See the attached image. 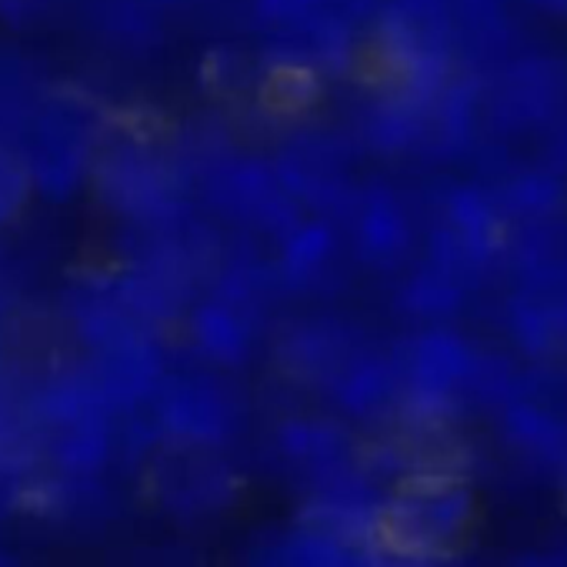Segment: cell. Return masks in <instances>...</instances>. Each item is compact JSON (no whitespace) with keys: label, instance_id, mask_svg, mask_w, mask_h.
I'll return each mask as SVG.
<instances>
[{"label":"cell","instance_id":"cell-1","mask_svg":"<svg viewBox=\"0 0 567 567\" xmlns=\"http://www.w3.org/2000/svg\"><path fill=\"white\" fill-rule=\"evenodd\" d=\"M24 404L38 451H44L61 474L94 477L111 461L117 408L101 394L84 364L44 378Z\"/></svg>","mask_w":567,"mask_h":567},{"label":"cell","instance_id":"cell-2","mask_svg":"<svg viewBox=\"0 0 567 567\" xmlns=\"http://www.w3.org/2000/svg\"><path fill=\"white\" fill-rule=\"evenodd\" d=\"M91 174L104 204L134 227L171 224L184 214L190 187L187 164L137 127H121L111 137H101Z\"/></svg>","mask_w":567,"mask_h":567},{"label":"cell","instance_id":"cell-3","mask_svg":"<svg viewBox=\"0 0 567 567\" xmlns=\"http://www.w3.org/2000/svg\"><path fill=\"white\" fill-rule=\"evenodd\" d=\"M471 517L474 501L464 481L441 471H421L384 501L378 547L408 560H431L461 544Z\"/></svg>","mask_w":567,"mask_h":567},{"label":"cell","instance_id":"cell-4","mask_svg":"<svg viewBox=\"0 0 567 567\" xmlns=\"http://www.w3.org/2000/svg\"><path fill=\"white\" fill-rule=\"evenodd\" d=\"M18 144L31 184L41 194L61 200L91 177L101 124L87 101L74 94H51L34 104L28 124L18 134Z\"/></svg>","mask_w":567,"mask_h":567},{"label":"cell","instance_id":"cell-5","mask_svg":"<svg viewBox=\"0 0 567 567\" xmlns=\"http://www.w3.org/2000/svg\"><path fill=\"white\" fill-rule=\"evenodd\" d=\"M378 54L391 87L434 97L451 68V14L444 0H391L378 14Z\"/></svg>","mask_w":567,"mask_h":567},{"label":"cell","instance_id":"cell-6","mask_svg":"<svg viewBox=\"0 0 567 567\" xmlns=\"http://www.w3.org/2000/svg\"><path fill=\"white\" fill-rule=\"evenodd\" d=\"M197 181L210 207L237 224L284 234L301 217V204L284 187L277 167L267 161L210 154L197 167Z\"/></svg>","mask_w":567,"mask_h":567},{"label":"cell","instance_id":"cell-7","mask_svg":"<svg viewBox=\"0 0 567 567\" xmlns=\"http://www.w3.org/2000/svg\"><path fill=\"white\" fill-rule=\"evenodd\" d=\"M144 404L154 408V427L164 444L220 447L244 424L240 398L207 374L161 378Z\"/></svg>","mask_w":567,"mask_h":567},{"label":"cell","instance_id":"cell-8","mask_svg":"<svg viewBox=\"0 0 567 567\" xmlns=\"http://www.w3.org/2000/svg\"><path fill=\"white\" fill-rule=\"evenodd\" d=\"M474 351L451 331H431L408 344L398 361L401 404L417 424H437L451 414L457 394L474 378Z\"/></svg>","mask_w":567,"mask_h":567},{"label":"cell","instance_id":"cell-9","mask_svg":"<svg viewBox=\"0 0 567 567\" xmlns=\"http://www.w3.org/2000/svg\"><path fill=\"white\" fill-rule=\"evenodd\" d=\"M264 295V277L254 267H230L214 298L194 305L190 311V341L214 364H240L250 354L257 311Z\"/></svg>","mask_w":567,"mask_h":567},{"label":"cell","instance_id":"cell-10","mask_svg":"<svg viewBox=\"0 0 567 567\" xmlns=\"http://www.w3.org/2000/svg\"><path fill=\"white\" fill-rule=\"evenodd\" d=\"M151 487L177 514H207L230 501L234 474L217 457V447L164 444L151 467Z\"/></svg>","mask_w":567,"mask_h":567},{"label":"cell","instance_id":"cell-11","mask_svg":"<svg viewBox=\"0 0 567 567\" xmlns=\"http://www.w3.org/2000/svg\"><path fill=\"white\" fill-rule=\"evenodd\" d=\"M277 174L295 194L301 207L334 210L351 207V181H348V154L328 134H301L277 157Z\"/></svg>","mask_w":567,"mask_h":567},{"label":"cell","instance_id":"cell-12","mask_svg":"<svg viewBox=\"0 0 567 567\" xmlns=\"http://www.w3.org/2000/svg\"><path fill=\"white\" fill-rule=\"evenodd\" d=\"M84 371L117 411L144 404L164 378L161 348L151 331L91 348Z\"/></svg>","mask_w":567,"mask_h":567},{"label":"cell","instance_id":"cell-13","mask_svg":"<svg viewBox=\"0 0 567 567\" xmlns=\"http://www.w3.org/2000/svg\"><path fill=\"white\" fill-rule=\"evenodd\" d=\"M501 200L474 190V187H461L447 197V224L437 234V250L434 257L467 270L474 264H484L504 237V217H501Z\"/></svg>","mask_w":567,"mask_h":567},{"label":"cell","instance_id":"cell-14","mask_svg":"<svg viewBox=\"0 0 567 567\" xmlns=\"http://www.w3.org/2000/svg\"><path fill=\"white\" fill-rule=\"evenodd\" d=\"M277 447L311 484L334 477L358 464L351 437L338 424L318 421V417L288 421L277 431Z\"/></svg>","mask_w":567,"mask_h":567},{"label":"cell","instance_id":"cell-15","mask_svg":"<svg viewBox=\"0 0 567 567\" xmlns=\"http://www.w3.org/2000/svg\"><path fill=\"white\" fill-rule=\"evenodd\" d=\"M351 331L331 321H308L298 324L280 344V361L295 378L308 384H324L358 354Z\"/></svg>","mask_w":567,"mask_h":567},{"label":"cell","instance_id":"cell-16","mask_svg":"<svg viewBox=\"0 0 567 567\" xmlns=\"http://www.w3.org/2000/svg\"><path fill=\"white\" fill-rule=\"evenodd\" d=\"M331 398L338 401L341 411L354 417H374L388 411L394 401H401V371L398 361L358 351L331 381H328Z\"/></svg>","mask_w":567,"mask_h":567},{"label":"cell","instance_id":"cell-17","mask_svg":"<svg viewBox=\"0 0 567 567\" xmlns=\"http://www.w3.org/2000/svg\"><path fill=\"white\" fill-rule=\"evenodd\" d=\"M354 214V240L364 260L394 264L411 240V224L401 200L388 190H368L351 200Z\"/></svg>","mask_w":567,"mask_h":567},{"label":"cell","instance_id":"cell-18","mask_svg":"<svg viewBox=\"0 0 567 567\" xmlns=\"http://www.w3.org/2000/svg\"><path fill=\"white\" fill-rule=\"evenodd\" d=\"M338 250V237L324 220H295L280 234V277L311 280L318 277Z\"/></svg>","mask_w":567,"mask_h":567},{"label":"cell","instance_id":"cell-19","mask_svg":"<svg viewBox=\"0 0 567 567\" xmlns=\"http://www.w3.org/2000/svg\"><path fill=\"white\" fill-rule=\"evenodd\" d=\"M270 560L274 564L324 567V564H351V560H361V554L351 544H344L341 537H334L331 530L305 520L298 530H291V534H284L280 540H274Z\"/></svg>","mask_w":567,"mask_h":567},{"label":"cell","instance_id":"cell-20","mask_svg":"<svg viewBox=\"0 0 567 567\" xmlns=\"http://www.w3.org/2000/svg\"><path fill=\"white\" fill-rule=\"evenodd\" d=\"M457 301H461V270L437 257L427 267H421L404 288L408 311L421 318H444L457 308Z\"/></svg>","mask_w":567,"mask_h":567},{"label":"cell","instance_id":"cell-21","mask_svg":"<svg viewBox=\"0 0 567 567\" xmlns=\"http://www.w3.org/2000/svg\"><path fill=\"white\" fill-rule=\"evenodd\" d=\"M34 104L38 97H34L31 71L14 58L0 54V144H8V137L21 134Z\"/></svg>","mask_w":567,"mask_h":567},{"label":"cell","instance_id":"cell-22","mask_svg":"<svg viewBox=\"0 0 567 567\" xmlns=\"http://www.w3.org/2000/svg\"><path fill=\"white\" fill-rule=\"evenodd\" d=\"M507 431L517 444H524L527 451L540 457H550V461L567 457V431L537 408H514L507 417Z\"/></svg>","mask_w":567,"mask_h":567},{"label":"cell","instance_id":"cell-23","mask_svg":"<svg viewBox=\"0 0 567 567\" xmlns=\"http://www.w3.org/2000/svg\"><path fill=\"white\" fill-rule=\"evenodd\" d=\"M34 184L18 147L0 144V227H8L28 204Z\"/></svg>","mask_w":567,"mask_h":567},{"label":"cell","instance_id":"cell-24","mask_svg":"<svg viewBox=\"0 0 567 567\" xmlns=\"http://www.w3.org/2000/svg\"><path fill=\"white\" fill-rule=\"evenodd\" d=\"M560 197V184L544 177V174H527L520 181H514L501 200V207H514L520 214H544L557 204Z\"/></svg>","mask_w":567,"mask_h":567},{"label":"cell","instance_id":"cell-25","mask_svg":"<svg viewBox=\"0 0 567 567\" xmlns=\"http://www.w3.org/2000/svg\"><path fill=\"white\" fill-rule=\"evenodd\" d=\"M18 477H21V471H14V467H8V464H0V514H8L11 501L21 494Z\"/></svg>","mask_w":567,"mask_h":567},{"label":"cell","instance_id":"cell-26","mask_svg":"<svg viewBox=\"0 0 567 567\" xmlns=\"http://www.w3.org/2000/svg\"><path fill=\"white\" fill-rule=\"evenodd\" d=\"M0 4H8V8H34L38 0H0Z\"/></svg>","mask_w":567,"mask_h":567},{"label":"cell","instance_id":"cell-27","mask_svg":"<svg viewBox=\"0 0 567 567\" xmlns=\"http://www.w3.org/2000/svg\"><path fill=\"white\" fill-rule=\"evenodd\" d=\"M547 8H557V11H567V0H540Z\"/></svg>","mask_w":567,"mask_h":567}]
</instances>
